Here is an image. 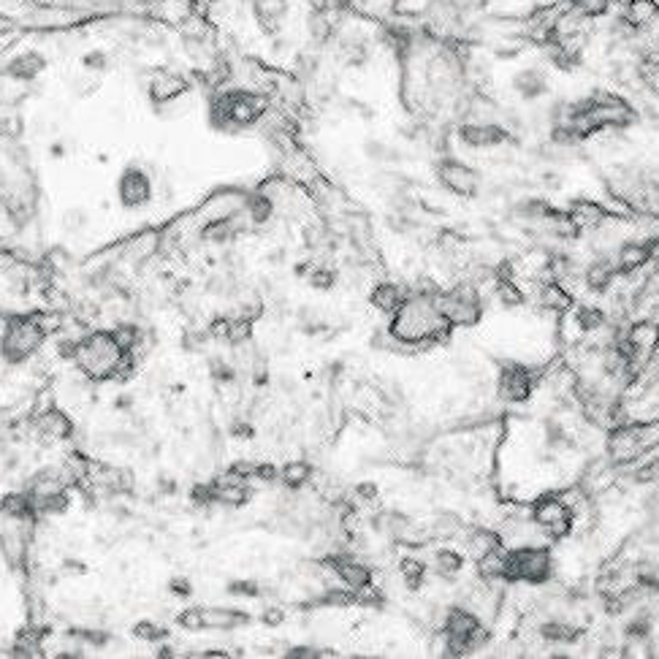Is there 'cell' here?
<instances>
[{"mask_svg": "<svg viewBox=\"0 0 659 659\" xmlns=\"http://www.w3.org/2000/svg\"><path fill=\"white\" fill-rule=\"evenodd\" d=\"M453 331L450 321L437 307V288L415 291L391 315L389 334L399 345H437Z\"/></svg>", "mask_w": 659, "mask_h": 659, "instance_id": "cell-1", "label": "cell"}, {"mask_svg": "<svg viewBox=\"0 0 659 659\" xmlns=\"http://www.w3.org/2000/svg\"><path fill=\"white\" fill-rule=\"evenodd\" d=\"M73 361L84 378L107 383V381H123L136 366L133 353L120 347L112 331H92L84 339L76 342Z\"/></svg>", "mask_w": 659, "mask_h": 659, "instance_id": "cell-2", "label": "cell"}, {"mask_svg": "<svg viewBox=\"0 0 659 659\" xmlns=\"http://www.w3.org/2000/svg\"><path fill=\"white\" fill-rule=\"evenodd\" d=\"M47 323L44 315H12L4 331V339H0V350H4V358L9 364H25L33 353L41 350V345L47 342Z\"/></svg>", "mask_w": 659, "mask_h": 659, "instance_id": "cell-3", "label": "cell"}, {"mask_svg": "<svg viewBox=\"0 0 659 659\" xmlns=\"http://www.w3.org/2000/svg\"><path fill=\"white\" fill-rule=\"evenodd\" d=\"M437 307L453 329H473L484 321V296L478 286L466 279L448 291L437 288Z\"/></svg>", "mask_w": 659, "mask_h": 659, "instance_id": "cell-4", "label": "cell"}, {"mask_svg": "<svg viewBox=\"0 0 659 659\" xmlns=\"http://www.w3.org/2000/svg\"><path fill=\"white\" fill-rule=\"evenodd\" d=\"M212 115L223 128H247L266 115V101L247 90H226L215 98Z\"/></svg>", "mask_w": 659, "mask_h": 659, "instance_id": "cell-5", "label": "cell"}, {"mask_svg": "<svg viewBox=\"0 0 659 659\" xmlns=\"http://www.w3.org/2000/svg\"><path fill=\"white\" fill-rule=\"evenodd\" d=\"M508 561H510V573L508 584H532L543 586L553 576V556L545 545H518L508 548Z\"/></svg>", "mask_w": 659, "mask_h": 659, "instance_id": "cell-6", "label": "cell"}, {"mask_svg": "<svg viewBox=\"0 0 659 659\" xmlns=\"http://www.w3.org/2000/svg\"><path fill=\"white\" fill-rule=\"evenodd\" d=\"M532 524L551 540L568 537L576 526V513L559 494H543L532 505Z\"/></svg>", "mask_w": 659, "mask_h": 659, "instance_id": "cell-7", "label": "cell"}, {"mask_svg": "<svg viewBox=\"0 0 659 659\" xmlns=\"http://www.w3.org/2000/svg\"><path fill=\"white\" fill-rule=\"evenodd\" d=\"M437 179L448 193L461 199H475L481 193V174L456 158H442L437 163Z\"/></svg>", "mask_w": 659, "mask_h": 659, "instance_id": "cell-8", "label": "cell"}, {"mask_svg": "<svg viewBox=\"0 0 659 659\" xmlns=\"http://www.w3.org/2000/svg\"><path fill=\"white\" fill-rule=\"evenodd\" d=\"M152 199H155L152 176L139 166H128L117 179V201L123 204V210H141Z\"/></svg>", "mask_w": 659, "mask_h": 659, "instance_id": "cell-9", "label": "cell"}, {"mask_svg": "<svg viewBox=\"0 0 659 659\" xmlns=\"http://www.w3.org/2000/svg\"><path fill=\"white\" fill-rule=\"evenodd\" d=\"M624 342L632 350V361L638 369L648 366L651 358L659 350V323L654 318H638L627 331H624Z\"/></svg>", "mask_w": 659, "mask_h": 659, "instance_id": "cell-10", "label": "cell"}, {"mask_svg": "<svg viewBox=\"0 0 659 659\" xmlns=\"http://www.w3.org/2000/svg\"><path fill=\"white\" fill-rule=\"evenodd\" d=\"M537 386V378L529 366H521V364H505L500 369V378H497V391H500V399L510 402V405H518V402H526L532 397Z\"/></svg>", "mask_w": 659, "mask_h": 659, "instance_id": "cell-11", "label": "cell"}, {"mask_svg": "<svg viewBox=\"0 0 659 659\" xmlns=\"http://www.w3.org/2000/svg\"><path fill=\"white\" fill-rule=\"evenodd\" d=\"M458 139L469 150H497L513 139V133L502 123H461Z\"/></svg>", "mask_w": 659, "mask_h": 659, "instance_id": "cell-12", "label": "cell"}, {"mask_svg": "<svg viewBox=\"0 0 659 659\" xmlns=\"http://www.w3.org/2000/svg\"><path fill=\"white\" fill-rule=\"evenodd\" d=\"M616 266H619V277H632L638 271H643L646 266L656 263L654 261V236L646 239H624L619 244V250L613 252Z\"/></svg>", "mask_w": 659, "mask_h": 659, "instance_id": "cell-13", "label": "cell"}, {"mask_svg": "<svg viewBox=\"0 0 659 659\" xmlns=\"http://www.w3.org/2000/svg\"><path fill=\"white\" fill-rule=\"evenodd\" d=\"M323 568H329L334 573V578L339 584H345L347 589L358 592L364 589L366 584H372V570L366 568L364 561H358L355 556H347V553H337V556H329L323 561Z\"/></svg>", "mask_w": 659, "mask_h": 659, "instance_id": "cell-14", "label": "cell"}, {"mask_svg": "<svg viewBox=\"0 0 659 659\" xmlns=\"http://www.w3.org/2000/svg\"><path fill=\"white\" fill-rule=\"evenodd\" d=\"M586 288L592 294H608L616 279H619V266H616V258L613 255H595L586 266H584V277Z\"/></svg>", "mask_w": 659, "mask_h": 659, "instance_id": "cell-15", "label": "cell"}, {"mask_svg": "<svg viewBox=\"0 0 659 659\" xmlns=\"http://www.w3.org/2000/svg\"><path fill=\"white\" fill-rule=\"evenodd\" d=\"M537 304L545 312H551V315H564V312H570L576 307V299H573V294L568 288H564V282H559L553 277H545L540 282V288H537Z\"/></svg>", "mask_w": 659, "mask_h": 659, "instance_id": "cell-16", "label": "cell"}, {"mask_svg": "<svg viewBox=\"0 0 659 659\" xmlns=\"http://www.w3.org/2000/svg\"><path fill=\"white\" fill-rule=\"evenodd\" d=\"M291 4L288 0H252V14L258 20V25L263 28V33L277 36L282 28H286Z\"/></svg>", "mask_w": 659, "mask_h": 659, "instance_id": "cell-17", "label": "cell"}, {"mask_svg": "<svg viewBox=\"0 0 659 659\" xmlns=\"http://www.w3.org/2000/svg\"><path fill=\"white\" fill-rule=\"evenodd\" d=\"M568 212L573 215V220H576V226H578L581 234H584V231H597V228H603V226L608 223V218L613 215L608 207H603V204L595 201V199H576V201H570Z\"/></svg>", "mask_w": 659, "mask_h": 659, "instance_id": "cell-18", "label": "cell"}, {"mask_svg": "<svg viewBox=\"0 0 659 659\" xmlns=\"http://www.w3.org/2000/svg\"><path fill=\"white\" fill-rule=\"evenodd\" d=\"M191 90V84H187V79L182 73H174V71H160L152 76L150 81V98L155 104H171L176 98H182L184 92Z\"/></svg>", "mask_w": 659, "mask_h": 659, "instance_id": "cell-19", "label": "cell"}, {"mask_svg": "<svg viewBox=\"0 0 659 659\" xmlns=\"http://www.w3.org/2000/svg\"><path fill=\"white\" fill-rule=\"evenodd\" d=\"M510 87H513V92H516L518 98L537 101V98H543L545 92H548V73L543 68H537V65H529V68H524V71H518L513 76Z\"/></svg>", "mask_w": 659, "mask_h": 659, "instance_id": "cell-20", "label": "cell"}, {"mask_svg": "<svg viewBox=\"0 0 659 659\" xmlns=\"http://www.w3.org/2000/svg\"><path fill=\"white\" fill-rule=\"evenodd\" d=\"M407 296H410V291L405 286H399V282H378L369 294V304L378 312L394 315L407 302Z\"/></svg>", "mask_w": 659, "mask_h": 659, "instance_id": "cell-21", "label": "cell"}, {"mask_svg": "<svg viewBox=\"0 0 659 659\" xmlns=\"http://www.w3.org/2000/svg\"><path fill=\"white\" fill-rule=\"evenodd\" d=\"M44 68H47V57L39 49H28V52H20L9 60L6 76L14 81H33L39 73H44Z\"/></svg>", "mask_w": 659, "mask_h": 659, "instance_id": "cell-22", "label": "cell"}, {"mask_svg": "<svg viewBox=\"0 0 659 659\" xmlns=\"http://www.w3.org/2000/svg\"><path fill=\"white\" fill-rule=\"evenodd\" d=\"M478 561V578L486 581V584H497V581H505L508 584V573H510V561H508V548L500 545L497 551H489L484 553Z\"/></svg>", "mask_w": 659, "mask_h": 659, "instance_id": "cell-23", "label": "cell"}, {"mask_svg": "<svg viewBox=\"0 0 659 659\" xmlns=\"http://www.w3.org/2000/svg\"><path fill=\"white\" fill-rule=\"evenodd\" d=\"M621 17L635 28V30H648L659 20V0H627Z\"/></svg>", "mask_w": 659, "mask_h": 659, "instance_id": "cell-24", "label": "cell"}, {"mask_svg": "<svg viewBox=\"0 0 659 659\" xmlns=\"http://www.w3.org/2000/svg\"><path fill=\"white\" fill-rule=\"evenodd\" d=\"M537 632H540V638H543L545 643H553V646H570V643H576L578 635H581L578 627H573L570 621H564V619H559V616L545 619V621L537 627Z\"/></svg>", "mask_w": 659, "mask_h": 659, "instance_id": "cell-25", "label": "cell"}, {"mask_svg": "<svg viewBox=\"0 0 659 659\" xmlns=\"http://www.w3.org/2000/svg\"><path fill=\"white\" fill-rule=\"evenodd\" d=\"M36 429H39V434H44L47 440H68V437L73 434V421H71L65 413L49 407L47 413L39 415Z\"/></svg>", "mask_w": 659, "mask_h": 659, "instance_id": "cell-26", "label": "cell"}, {"mask_svg": "<svg viewBox=\"0 0 659 659\" xmlns=\"http://www.w3.org/2000/svg\"><path fill=\"white\" fill-rule=\"evenodd\" d=\"M204 624L207 629H236L250 624V613L236 608H204Z\"/></svg>", "mask_w": 659, "mask_h": 659, "instance_id": "cell-27", "label": "cell"}, {"mask_svg": "<svg viewBox=\"0 0 659 659\" xmlns=\"http://www.w3.org/2000/svg\"><path fill=\"white\" fill-rule=\"evenodd\" d=\"M500 545H505L502 535H497L494 529H486V526H478V529H473L466 535V551L473 553L475 559H481L489 551H497Z\"/></svg>", "mask_w": 659, "mask_h": 659, "instance_id": "cell-28", "label": "cell"}, {"mask_svg": "<svg viewBox=\"0 0 659 659\" xmlns=\"http://www.w3.org/2000/svg\"><path fill=\"white\" fill-rule=\"evenodd\" d=\"M434 573L440 576V578H448V581H453V578H458L461 576V570H464V556L458 553V551H453V548H440L437 553H434Z\"/></svg>", "mask_w": 659, "mask_h": 659, "instance_id": "cell-29", "label": "cell"}, {"mask_svg": "<svg viewBox=\"0 0 659 659\" xmlns=\"http://www.w3.org/2000/svg\"><path fill=\"white\" fill-rule=\"evenodd\" d=\"M651 632H654V619L648 611H638L627 624H624V640L627 643H643V640H651Z\"/></svg>", "mask_w": 659, "mask_h": 659, "instance_id": "cell-30", "label": "cell"}, {"mask_svg": "<svg viewBox=\"0 0 659 659\" xmlns=\"http://www.w3.org/2000/svg\"><path fill=\"white\" fill-rule=\"evenodd\" d=\"M201 236L207 242H231L236 236V223H234V215H220V218H212L204 228H201Z\"/></svg>", "mask_w": 659, "mask_h": 659, "instance_id": "cell-31", "label": "cell"}, {"mask_svg": "<svg viewBox=\"0 0 659 659\" xmlns=\"http://www.w3.org/2000/svg\"><path fill=\"white\" fill-rule=\"evenodd\" d=\"M310 478H312V466L307 461H291L279 469V481L288 489H302L304 484H310Z\"/></svg>", "mask_w": 659, "mask_h": 659, "instance_id": "cell-32", "label": "cell"}, {"mask_svg": "<svg viewBox=\"0 0 659 659\" xmlns=\"http://www.w3.org/2000/svg\"><path fill=\"white\" fill-rule=\"evenodd\" d=\"M576 318L578 323L584 326L586 334H597L603 326H608V315L603 307H595V304H578L576 307Z\"/></svg>", "mask_w": 659, "mask_h": 659, "instance_id": "cell-33", "label": "cell"}, {"mask_svg": "<svg viewBox=\"0 0 659 659\" xmlns=\"http://www.w3.org/2000/svg\"><path fill=\"white\" fill-rule=\"evenodd\" d=\"M399 576H402V581L407 584V589H421L424 586V576H426V564L421 561V559H413V556H407V559H402L399 561Z\"/></svg>", "mask_w": 659, "mask_h": 659, "instance_id": "cell-34", "label": "cell"}, {"mask_svg": "<svg viewBox=\"0 0 659 659\" xmlns=\"http://www.w3.org/2000/svg\"><path fill=\"white\" fill-rule=\"evenodd\" d=\"M497 288V296L505 307H521L526 302V294L521 291V286L516 279H502V282H494Z\"/></svg>", "mask_w": 659, "mask_h": 659, "instance_id": "cell-35", "label": "cell"}, {"mask_svg": "<svg viewBox=\"0 0 659 659\" xmlns=\"http://www.w3.org/2000/svg\"><path fill=\"white\" fill-rule=\"evenodd\" d=\"M576 12L592 17V20H600L605 14H611V9L616 6V0H573Z\"/></svg>", "mask_w": 659, "mask_h": 659, "instance_id": "cell-36", "label": "cell"}, {"mask_svg": "<svg viewBox=\"0 0 659 659\" xmlns=\"http://www.w3.org/2000/svg\"><path fill=\"white\" fill-rule=\"evenodd\" d=\"M176 624H179L182 629H187V632L207 629V624H204V608H199V605L184 608L182 613H176Z\"/></svg>", "mask_w": 659, "mask_h": 659, "instance_id": "cell-37", "label": "cell"}, {"mask_svg": "<svg viewBox=\"0 0 659 659\" xmlns=\"http://www.w3.org/2000/svg\"><path fill=\"white\" fill-rule=\"evenodd\" d=\"M112 334H115V339L120 342V347H125L128 353H133V350L139 347V339H141L139 326H133V323H120L117 329H112Z\"/></svg>", "mask_w": 659, "mask_h": 659, "instance_id": "cell-38", "label": "cell"}, {"mask_svg": "<svg viewBox=\"0 0 659 659\" xmlns=\"http://www.w3.org/2000/svg\"><path fill=\"white\" fill-rule=\"evenodd\" d=\"M247 212H250L252 223H266L269 215H271V201H269V196H252V199H247Z\"/></svg>", "mask_w": 659, "mask_h": 659, "instance_id": "cell-39", "label": "cell"}, {"mask_svg": "<svg viewBox=\"0 0 659 659\" xmlns=\"http://www.w3.org/2000/svg\"><path fill=\"white\" fill-rule=\"evenodd\" d=\"M133 635H136L139 640L158 643V640H163V638H166V629H163L160 624H155V621H139V624L133 627Z\"/></svg>", "mask_w": 659, "mask_h": 659, "instance_id": "cell-40", "label": "cell"}, {"mask_svg": "<svg viewBox=\"0 0 659 659\" xmlns=\"http://www.w3.org/2000/svg\"><path fill=\"white\" fill-rule=\"evenodd\" d=\"M638 484H656L659 486V456L656 458H651V461H646V464H640L638 469H635V475H632Z\"/></svg>", "mask_w": 659, "mask_h": 659, "instance_id": "cell-41", "label": "cell"}, {"mask_svg": "<svg viewBox=\"0 0 659 659\" xmlns=\"http://www.w3.org/2000/svg\"><path fill=\"white\" fill-rule=\"evenodd\" d=\"M337 282V274L331 271V269H312V274H310V286H315V288H321V291H329L331 286Z\"/></svg>", "mask_w": 659, "mask_h": 659, "instance_id": "cell-42", "label": "cell"}, {"mask_svg": "<svg viewBox=\"0 0 659 659\" xmlns=\"http://www.w3.org/2000/svg\"><path fill=\"white\" fill-rule=\"evenodd\" d=\"M231 595H239V597H258L261 595V586L255 581H234L228 586Z\"/></svg>", "mask_w": 659, "mask_h": 659, "instance_id": "cell-43", "label": "cell"}, {"mask_svg": "<svg viewBox=\"0 0 659 659\" xmlns=\"http://www.w3.org/2000/svg\"><path fill=\"white\" fill-rule=\"evenodd\" d=\"M81 63H84V68H87V71H104V68L109 65L107 52H101V49H98V52H90V55H84V60H81Z\"/></svg>", "mask_w": 659, "mask_h": 659, "instance_id": "cell-44", "label": "cell"}, {"mask_svg": "<svg viewBox=\"0 0 659 659\" xmlns=\"http://www.w3.org/2000/svg\"><path fill=\"white\" fill-rule=\"evenodd\" d=\"M252 478H258V481H263V484H271V481L279 478V469H277L274 464L261 461V464H255V475H252Z\"/></svg>", "mask_w": 659, "mask_h": 659, "instance_id": "cell-45", "label": "cell"}, {"mask_svg": "<svg viewBox=\"0 0 659 659\" xmlns=\"http://www.w3.org/2000/svg\"><path fill=\"white\" fill-rule=\"evenodd\" d=\"M212 366H215L212 369V378H218V381H234V366H228L223 361H215Z\"/></svg>", "mask_w": 659, "mask_h": 659, "instance_id": "cell-46", "label": "cell"}, {"mask_svg": "<svg viewBox=\"0 0 659 659\" xmlns=\"http://www.w3.org/2000/svg\"><path fill=\"white\" fill-rule=\"evenodd\" d=\"M168 589H171V595H182V597H187V595L193 592L191 589V581H187V578H171Z\"/></svg>", "mask_w": 659, "mask_h": 659, "instance_id": "cell-47", "label": "cell"}, {"mask_svg": "<svg viewBox=\"0 0 659 659\" xmlns=\"http://www.w3.org/2000/svg\"><path fill=\"white\" fill-rule=\"evenodd\" d=\"M288 656L291 659H312V656H323V654L315 651V648H310V646H296V648L288 651Z\"/></svg>", "mask_w": 659, "mask_h": 659, "instance_id": "cell-48", "label": "cell"}, {"mask_svg": "<svg viewBox=\"0 0 659 659\" xmlns=\"http://www.w3.org/2000/svg\"><path fill=\"white\" fill-rule=\"evenodd\" d=\"M355 494L361 497V502H372V500H378V486H374V484H361L355 489Z\"/></svg>", "mask_w": 659, "mask_h": 659, "instance_id": "cell-49", "label": "cell"}, {"mask_svg": "<svg viewBox=\"0 0 659 659\" xmlns=\"http://www.w3.org/2000/svg\"><path fill=\"white\" fill-rule=\"evenodd\" d=\"M282 619H286V613H282L279 608H269V611H263V624H269V627L282 624Z\"/></svg>", "mask_w": 659, "mask_h": 659, "instance_id": "cell-50", "label": "cell"}, {"mask_svg": "<svg viewBox=\"0 0 659 659\" xmlns=\"http://www.w3.org/2000/svg\"><path fill=\"white\" fill-rule=\"evenodd\" d=\"M9 28H12V25H9V22H6V20H4V17H0V33H6V30H9Z\"/></svg>", "mask_w": 659, "mask_h": 659, "instance_id": "cell-51", "label": "cell"}]
</instances>
